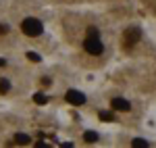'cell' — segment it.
<instances>
[{"label": "cell", "instance_id": "6da1fadb", "mask_svg": "<svg viewBox=\"0 0 156 148\" xmlns=\"http://www.w3.org/2000/svg\"><path fill=\"white\" fill-rule=\"evenodd\" d=\"M21 29H23V34H27V36H42L44 23L40 19H36V17H27L23 23H21Z\"/></svg>", "mask_w": 156, "mask_h": 148}, {"label": "cell", "instance_id": "7a4b0ae2", "mask_svg": "<svg viewBox=\"0 0 156 148\" xmlns=\"http://www.w3.org/2000/svg\"><path fill=\"white\" fill-rule=\"evenodd\" d=\"M83 48L87 54H94V56H98V54H102V50H104V46H102V42H100V38H92L87 36L83 40Z\"/></svg>", "mask_w": 156, "mask_h": 148}, {"label": "cell", "instance_id": "3957f363", "mask_svg": "<svg viewBox=\"0 0 156 148\" xmlns=\"http://www.w3.org/2000/svg\"><path fill=\"white\" fill-rule=\"evenodd\" d=\"M140 38H142L140 27H129V29H125V34H123V44H125V48L135 46V44L140 42Z\"/></svg>", "mask_w": 156, "mask_h": 148}, {"label": "cell", "instance_id": "277c9868", "mask_svg": "<svg viewBox=\"0 0 156 148\" xmlns=\"http://www.w3.org/2000/svg\"><path fill=\"white\" fill-rule=\"evenodd\" d=\"M65 100H67L69 104H73V106H81V104H85V96L79 92V90H67Z\"/></svg>", "mask_w": 156, "mask_h": 148}, {"label": "cell", "instance_id": "5b68a950", "mask_svg": "<svg viewBox=\"0 0 156 148\" xmlns=\"http://www.w3.org/2000/svg\"><path fill=\"white\" fill-rule=\"evenodd\" d=\"M110 109L112 111H129L131 104H129V100H125V98H112L110 100Z\"/></svg>", "mask_w": 156, "mask_h": 148}, {"label": "cell", "instance_id": "8992f818", "mask_svg": "<svg viewBox=\"0 0 156 148\" xmlns=\"http://www.w3.org/2000/svg\"><path fill=\"white\" fill-rule=\"evenodd\" d=\"M34 102L36 104H48V96L42 94V92H37V94H34Z\"/></svg>", "mask_w": 156, "mask_h": 148}, {"label": "cell", "instance_id": "52a82bcc", "mask_svg": "<svg viewBox=\"0 0 156 148\" xmlns=\"http://www.w3.org/2000/svg\"><path fill=\"white\" fill-rule=\"evenodd\" d=\"M100 119L106 121V123H110V121H115V113L112 111H100Z\"/></svg>", "mask_w": 156, "mask_h": 148}, {"label": "cell", "instance_id": "ba28073f", "mask_svg": "<svg viewBox=\"0 0 156 148\" xmlns=\"http://www.w3.org/2000/svg\"><path fill=\"white\" fill-rule=\"evenodd\" d=\"M83 140L87 142V144H94V142H98V134H96V132H85Z\"/></svg>", "mask_w": 156, "mask_h": 148}, {"label": "cell", "instance_id": "9c48e42d", "mask_svg": "<svg viewBox=\"0 0 156 148\" xmlns=\"http://www.w3.org/2000/svg\"><path fill=\"white\" fill-rule=\"evenodd\" d=\"M15 142H17V144H29L31 138L27 136V134H17V136H15Z\"/></svg>", "mask_w": 156, "mask_h": 148}, {"label": "cell", "instance_id": "30bf717a", "mask_svg": "<svg viewBox=\"0 0 156 148\" xmlns=\"http://www.w3.org/2000/svg\"><path fill=\"white\" fill-rule=\"evenodd\" d=\"M9 90H11V81H9V79H4V77H0V92H2V94H6Z\"/></svg>", "mask_w": 156, "mask_h": 148}, {"label": "cell", "instance_id": "8fae6325", "mask_svg": "<svg viewBox=\"0 0 156 148\" xmlns=\"http://www.w3.org/2000/svg\"><path fill=\"white\" fill-rule=\"evenodd\" d=\"M131 144H133L135 148H148V142H146V140H142V138H135Z\"/></svg>", "mask_w": 156, "mask_h": 148}, {"label": "cell", "instance_id": "7c38bea8", "mask_svg": "<svg viewBox=\"0 0 156 148\" xmlns=\"http://www.w3.org/2000/svg\"><path fill=\"white\" fill-rule=\"evenodd\" d=\"M27 59H29V61H34V63H40V61H42L37 52H27Z\"/></svg>", "mask_w": 156, "mask_h": 148}, {"label": "cell", "instance_id": "4fadbf2b", "mask_svg": "<svg viewBox=\"0 0 156 148\" xmlns=\"http://www.w3.org/2000/svg\"><path fill=\"white\" fill-rule=\"evenodd\" d=\"M87 36L98 38V29H96V27H87Z\"/></svg>", "mask_w": 156, "mask_h": 148}, {"label": "cell", "instance_id": "5bb4252c", "mask_svg": "<svg viewBox=\"0 0 156 148\" xmlns=\"http://www.w3.org/2000/svg\"><path fill=\"white\" fill-rule=\"evenodd\" d=\"M0 34H9V25L6 23H0Z\"/></svg>", "mask_w": 156, "mask_h": 148}, {"label": "cell", "instance_id": "9a60e30c", "mask_svg": "<svg viewBox=\"0 0 156 148\" xmlns=\"http://www.w3.org/2000/svg\"><path fill=\"white\" fill-rule=\"evenodd\" d=\"M4 65H6V61H4V59H0V67H4Z\"/></svg>", "mask_w": 156, "mask_h": 148}]
</instances>
